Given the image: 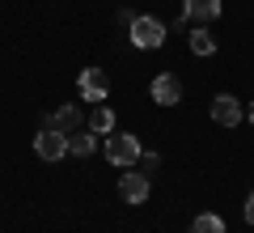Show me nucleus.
I'll return each instance as SVG.
<instances>
[{"mask_svg": "<svg viewBox=\"0 0 254 233\" xmlns=\"http://www.w3.org/2000/svg\"><path fill=\"white\" fill-rule=\"evenodd\" d=\"M140 140L131 132H110V140H106V161L110 165H119V170H131V165L140 161Z\"/></svg>", "mask_w": 254, "mask_h": 233, "instance_id": "1", "label": "nucleus"}, {"mask_svg": "<svg viewBox=\"0 0 254 233\" xmlns=\"http://www.w3.org/2000/svg\"><path fill=\"white\" fill-rule=\"evenodd\" d=\"M127 34H131V43H136L140 51H153V47L165 43V26L157 17H148V13H140V17L127 21Z\"/></svg>", "mask_w": 254, "mask_h": 233, "instance_id": "2", "label": "nucleus"}, {"mask_svg": "<svg viewBox=\"0 0 254 233\" xmlns=\"http://www.w3.org/2000/svg\"><path fill=\"white\" fill-rule=\"evenodd\" d=\"M34 153H38V161H60V157H68V136L55 132V127H43L34 136Z\"/></svg>", "mask_w": 254, "mask_h": 233, "instance_id": "3", "label": "nucleus"}, {"mask_svg": "<svg viewBox=\"0 0 254 233\" xmlns=\"http://www.w3.org/2000/svg\"><path fill=\"white\" fill-rule=\"evenodd\" d=\"M148 191H153V182H148L144 170H127L123 178H119V195H123V204H144Z\"/></svg>", "mask_w": 254, "mask_h": 233, "instance_id": "4", "label": "nucleus"}, {"mask_svg": "<svg viewBox=\"0 0 254 233\" xmlns=\"http://www.w3.org/2000/svg\"><path fill=\"white\" fill-rule=\"evenodd\" d=\"M148 93H153V102H161V106H178L182 102V81L170 77V72H161V77H153Z\"/></svg>", "mask_w": 254, "mask_h": 233, "instance_id": "5", "label": "nucleus"}, {"mask_svg": "<svg viewBox=\"0 0 254 233\" xmlns=\"http://www.w3.org/2000/svg\"><path fill=\"white\" fill-rule=\"evenodd\" d=\"M76 89H81L85 102H102V98H106V89H110V85H106V72H102V68H85L81 77H76Z\"/></svg>", "mask_w": 254, "mask_h": 233, "instance_id": "6", "label": "nucleus"}, {"mask_svg": "<svg viewBox=\"0 0 254 233\" xmlns=\"http://www.w3.org/2000/svg\"><path fill=\"white\" fill-rule=\"evenodd\" d=\"M212 119H216L220 127H237L242 123V102H237L233 93H216V98H212Z\"/></svg>", "mask_w": 254, "mask_h": 233, "instance_id": "7", "label": "nucleus"}, {"mask_svg": "<svg viewBox=\"0 0 254 233\" xmlns=\"http://www.w3.org/2000/svg\"><path fill=\"white\" fill-rule=\"evenodd\" d=\"M81 119H85V115H81V106H76V102H64V106L47 119V127H55V132L68 136V132H76V127H81Z\"/></svg>", "mask_w": 254, "mask_h": 233, "instance_id": "8", "label": "nucleus"}, {"mask_svg": "<svg viewBox=\"0 0 254 233\" xmlns=\"http://www.w3.org/2000/svg\"><path fill=\"white\" fill-rule=\"evenodd\" d=\"M187 17H195V21L220 17V0H187Z\"/></svg>", "mask_w": 254, "mask_h": 233, "instance_id": "9", "label": "nucleus"}, {"mask_svg": "<svg viewBox=\"0 0 254 233\" xmlns=\"http://www.w3.org/2000/svg\"><path fill=\"white\" fill-rule=\"evenodd\" d=\"M93 153V132H68V157H89Z\"/></svg>", "mask_w": 254, "mask_h": 233, "instance_id": "10", "label": "nucleus"}, {"mask_svg": "<svg viewBox=\"0 0 254 233\" xmlns=\"http://www.w3.org/2000/svg\"><path fill=\"white\" fill-rule=\"evenodd\" d=\"M89 132L110 136V132H115V110H110V106H98V110L89 115Z\"/></svg>", "mask_w": 254, "mask_h": 233, "instance_id": "11", "label": "nucleus"}, {"mask_svg": "<svg viewBox=\"0 0 254 233\" xmlns=\"http://www.w3.org/2000/svg\"><path fill=\"white\" fill-rule=\"evenodd\" d=\"M190 233H225V221H220L216 212H199L190 221Z\"/></svg>", "mask_w": 254, "mask_h": 233, "instance_id": "12", "label": "nucleus"}, {"mask_svg": "<svg viewBox=\"0 0 254 233\" xmlns=\"http://www.w3.org/2000/svg\"><path fill=\"white\" fill-rule=\"evenodd\" d=\"M190 51L195 55H216V38H212L208 30H195V34H190Z\"/></svg>", "mask_w": 254, "mask_h": 233, "instance_id": "13", "label": "nucleus"}, {"mask_svg": "<svg viewBox=\"0 0 254 233\" xmlns=\"http://www.w3.org/2000/svg\"><path fill=\"white\" fill-rule=\"evenodd\" d=\"M242 216H246V225H254V191L246 195V208H242Z\"/></svg>", "mask_w": 254, "mask_h": 233, "instance_id": "14", "label": "nucleus"}, {"mask_svg": "<svg viewBox=\"0 0 254 233\" xmlns=\"http://www.w3.org/2000/svg\"><path fill=\"white\" fill-rule=\"evenodd\" d=\"M157 161H161V157H157V153H140V165H144V170H153Z\"/></svg>", "mask_w": 254, "mask_h": 233, "instance_id": "15", "label": "nucleus"}, {"mask_svg": "<svg viewBox=\"0 0 254 233\" xmlns=\"http://www.w3.org/2000/svg\"><path fill=\"white\" fill-rule=\"evenodd\" d=\"M246 119H250V123H254V102H250V110H246Z\"/></svg>", "mask_w": 254, "mask_h": 233, "instance_id": "16", "label": "nucleus"}]
</instances>
